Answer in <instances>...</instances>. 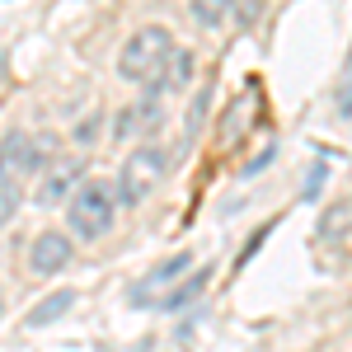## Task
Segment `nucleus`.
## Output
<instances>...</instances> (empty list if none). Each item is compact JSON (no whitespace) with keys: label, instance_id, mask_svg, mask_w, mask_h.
Segmentation results:
<instances>
[{"label":"nucleus","instance_id":"nucleus-1","mask_svg":"<svg viewBox=\"0 0 352 352\" xmlns=\"http://www.w3.org/2000/svg\"><path fill=\"white\" fill-rule=\"evenodd\" d=\"M169 56H174V38H169V28H164V24H146V28H136L132 38L122 43V52H118V76L160 89Z\"/></svg>","mask_w":352,"mask_h":352},{"label":"nucleus","instance_id":"nucleus-2","mask_svg":"<svg viewBox=\"0 0 352 352\" xmlns=\"http://www.w3.org/2000/svg\"><path fill=\"white\" fill-rule=\"evenodd\" d=\"M118 202H122V192H118L113 179H85L80 188H76V197L66 202V226H71V235L99 240V235L113 226Z\"/></svg>","mask_w":352,"mask_h":352},{"label":"nucleus","instance_id":"nucleus-3","mask_svg":"<svg viewBox=\"0 0 352 352\" xmlns=\"http://www.w3.org/2000/svg\"><path fill=\"white\" fill-rule=\"evenodd\" d=\"M164 179V151L151 141V146H136L132 155L122 160L118 169V192H122V207H136V202H146L155 184Z\"/></svg>","mask_w":352,"mask_h":352},{"label":"nucleus","instance_id":"nucleus-4","mask_svg":"<svg viewBox=\"0 0 352 352\" xmlns=\"http://www.w3.org/2000/svg\"><path fill=\"white\" fill-rule=\"evenodd\" d=\"M80 184H85V160L61 155V160H52L47 169H43L33 202H38V207H66V202L76 197V188H80Z\"/></svg>","mask_w":352,"mask_h":352},{"label":"nucleus","instance_id":"nucleus-5","mask_svg":"<svg viewBox=\"0 0 352 352\" xmlns=\"http://www.w3.org/2000/svg\"><path fill=\"white\" fill-rule=\"evenodd\" d=\"M66 263H71V240H66L61 230L33 235V244H28V272H33V277H56Z\"/></svg>","mask_w":352,"mask_h":352},{"label":"nucleus","instance_id":"nucleus-6","mask_svg":"<svg viewBox=\"0 0 352 352\" xmlns=\"http://www.w3.org/2000/svg\"><path fill=\"white\" fill-rule=\"evenodd\" d=\"M151 127H160V104H155V94H141V99H132V104L118 109V118H113V141L146 136Z\"/></svg>","mask_w":352,"mask_h":352},{"label":"nucleus","instance_id":"nucleus-7","mask_svg":"<svg viewBox=\"0 0 352 352\" xmlns=\"http://www.w3.org/2000/svg\"><path fill=\"white\" fill-rule=\"evenodd\" d=\"M192 268V254H169L160 268H151L141 282L132 287V300H151V296H169L174 287H179V272H188Z\"/></svg>","mask_w":352,"mask_h":352},{"label":"nucleus","instance_id":"nucleus-8","mask_svg":"<svg viewBox=\"0 0 352 352\" xmlns=\"http://www.w3.org/2000/svg\"><path fill=\"white\" fill-rule=\"evenodd\" d=\"M28 164H33V136L28 132H10L5 141H0V184L28 174Z\"/></svg>","mask_w":352,"mask_h":352},{"label":"nucleus","instance_id":"nucleus-9","mask_svg":"<svg viewBox=\"0 0 352 352\" xmlns=\"http://www.w3.org/2000/svg\"><path fill=\"white\" fill-rule=\"evenodd\" d=\"M71 305H76V292H71V287H61V292L43 296L38 305H33V310H28L24 324H28V329H47V324H56V320H61V315H66Z\"/></svg>","mask_w":352,"mask_h":352},{"label":"nucleus","instance_id":"nucleus-10","mask_svg":"<svg viewBox=\"0 0 352 352\" xmlns=\"http://www.w3.org/2000/svg\"><path fill=\"white\" fill-rule=\"evenodd\" d=\"M315 230H320V240H348V235H352V197H343V202H329Z\"/></svg>","mask_w":352,"mask_h":352},{"label":"nucleus","instance_id":"nucleus-11","mask_svg":"<svg viewBox=\"0 0 352 352\" xmlns=\"http://www.w3.org/2000/svg\"><path fill=\"white\" fill-rule=\"evenodd\" d=\"M207 277H212V272H207V268H197V272L188 277V282H179V287H174V292H169V296L160 300V310H184V305H192V300L207 292Z\"/></svg>","mask_w":352,"mask_h":352},{"label":"nucleus","instance_id":"nucleus-12","mask_svg":"<svg viewBox=\"0 0 352 352\" xmlns=\"http://www.w3.org/2000/svg\"><path fill=\"white\" fill-rule=\"evenodd\" d=\"M192 52L188 47H174V56H169V66H164V80H160V89H184V85L192 80Z\"/></svg>","mask_w":352,"mask_h":352},{"label":"nucleus","instance_id":"nucleus-13","mask_svg":"<svg viewBox=\"0 0 352 352\" xmlns=\"http://www.w3.org/2000/svg\"><path fill=\"white\" fill-rule=\"evenodd\" d=\"M230 10H235V0H192V19L202 28H221Z\"/></svg>","mask_w":352,"mask_h":352},{"label":"nucleus","instance_id":"nucleus-14","mask_svg":"<svg viewBox=\"0 0 352 352\" xmlns=\"http://www.w3.org/2000/svg\"><path fill=\"white\" fill-rule=\"evenodd\" d=\"M19 197H24V192H19V184H14V179H5V184H0V226H10V221H14Z\"/></svg>","mask_w":352,"mask_h":352},{"label":"nucleus","instance_id":"nucleus-15","mask_svg":"<svg viewBox=\"0 0 352 352\" xmlns=\"http://www.w3.org/2000/svg\"><path fill=\"white\" fill-rule=\"evenodd\" d=\"M333 109L352 118V52H348V66H343V80H338V94H333Z\"/></svg>","mask_w":352,"mask_h":352},{"label":"nucleus","instance_id":"nucleus-16","mask_svg":"<svg viewBox=\"0 0 352 352\" xmlns=\"http://www.w3.org/2000/svg\"><path fill=\"white\" fill-rule=\"evenodd\" d=\"M207 104H212V94L202 89V94H197V104L188 109V132H197V127H202V118H207Z\"/></svg>","mask_w":352,"mask_h":352},{"label":"nucleus","instance_id":"nucleus-17","mask_svg":"<svg viewBox=\"0 0 352 352\" xmlns=\"http://www.w3.org/2000/svg\"><path fill=\"white\" fill-rule=\"evenodd\" d=\"M0 80H5V52H0Z\"/></svg>","mask_w":352,"mask_h":352},{"label":"nucleus","instance_id":"nucleus-18","mask_svg":"<svg viewBox=\"0 0 352 352\" xmlns=\"http://www.w3.org/2000/svg\"><path fill=\"white\" fill-rule=\"evenodd\" d=\"M0 315H5V300H0Z\"/></svg>","mask_w":352,"mask_h":352}]
</instances>
